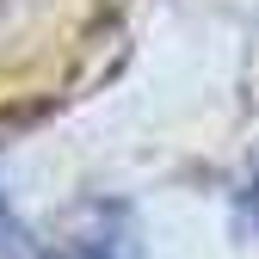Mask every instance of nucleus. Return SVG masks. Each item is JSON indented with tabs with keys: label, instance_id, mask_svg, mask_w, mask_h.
<instances>
[{
	"label": "nucleus",
	"instance_id": "f257e3e1",
	"mask_svg": "<svg viewBox=\"0 0 259 259\" xmlns=\"http://www.w3.org/2000/svg\"><path fill=\"white\" fill-rule=\"evenodd\" d=\"M0 259H44V253H37V241H31V229L13 216L7 191H0Z\"/></svg>",
	"mask_w": 259,
	"mask_h": 259
}]
</instances>
